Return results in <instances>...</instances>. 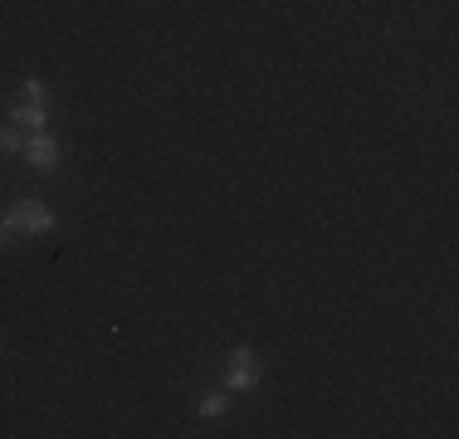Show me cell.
Returning <instances> with one entry per match:
<instances>
[{
	"label": "cell",
	"instance_id": "obj_1",
	"mask_svg": "<svg viewBox=\"0 0 459 439\" xmlns=\"http://www.w3.org/2000/svg\"><path fill=\"white\" fill-rule=\"evenodd\" d=\"M15 123L30 127V132H45V83H25V93H20L15 103Z\"/></svg>",
	"mask_w": 459,
	"mask_h": 439
},
{
	"label": "cell",
	"instance_id": "obj_2",
	"mask_svg": "<svg viewBox=\"0 0 459 439\" xmlns=\"http://www.w3.org/2000/svg\"><path fill=\"white\" fill-rule=\"evenodd\" d=\"M5 225L20 229V235H45V229L54 225V215L45 211V205H35V201H20V205H10Z\"/></svg>",
	"mask_w": 459,
	"mask_h": 439
},
{
	"label": "cell",
	"instance_id": "obj_3",
	"mask_svg": "<svg viewBox=\"0 0 459 439\" xmlns=\"http://www.w3.org/2000/svg\"><path fill=\"white\" fill-rule=\"evenodd\" d=\"M255 381H259V361L249 347H239L235 361H230V391H255Z\"/></svg>",
	"mask_w": 459,
	"mask_h": 439
},
{
	"label": "cell",
	"instance_id": "obj_4",
	"mask_svg": "<svg viewBox=\"0 0 459 439\" xmlns=\"http://www.w3.org/2000/svg\"><path fill=\"white\" fill-rule=\"evenodd\" d=\"M20 151H25V161H30V167H39V171H54V167H59V147H54L45 132H35V137H30Z\"/></svg>",
	"mask_w": 459,
	"mask_h": 439
},
{
	"label": "cell",
	"instance_id": "obj_5",
	"mask_svg": "<svg viewBox=\"0 0 459 439\" xmlns=\"http://www.w3.org/2000/svg\"><path fill=\"white\" fill-rule=\"evenodd\" d=\"M225 410V395H205V400H201V415H205V420H211V415H221Z\"/></svg>",
	"mask_w": 459,
	"mask_h": 439
},
{
	"label": "cell",
	"instance_id": "obj_6",
	"mask_svg": "<svg viewBox=\"0 0 459 439\" xmlns=\"http://www.w3.org/2000/svg\"><path fill=\"white\" fill-rule=\"evenodd\" d=\"M20 147H25V142H20L10 127H0V151H20Z\"/></svg>",
	"mask_w": 459,
	"mask_h": 439
},
{
	"label": "cell",
	"instance_id": "obj_7",
	"mask_svg": "<svg viewBox=\"0 0 459 439\" xmlns=\"http://www.w3.org/2000/svg\"><path fill=\"white\" fill-rule=\"evenodd\" d=\"M5 239H10V225H0V249H5Z\"/></svg>",
	"mask_w": 459,
	"mask_h": 439
}]
</instances>
